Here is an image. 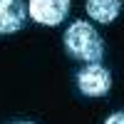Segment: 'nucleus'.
Returning a JSON list of instances; mask_svg holds the SVG:
<instances>
[{"label":"nucleus","mask_w":124,"mask_h":124,"mask_svg":"<svg viewBox=\"0 0 124 124\" xmlns=\"http://www.w3.org/2000/svg\"><path fill=\"white\" fill-rule=\"evenodd\" d=\"M65 50L75 57L87 62H99L104 57V42L94 27H92L87 20H75L67 30H65Z\"/></svg>","instance_id":"1"},{"label":"nucleus","mask_w":124,"mask_h":124,"mask_svg":"<svg viewBox=\"0 0 124 124\" xmlns=\"http://www.w3.org/2000/svg\"><path fill=\"white\" fill-rule=\"evenodd\" d=\"M77 89L85 97H92V99L104 97L112 89V72L102 62H87L77 72Z\"/></svg>","instance_id":"2"},{"label":"nucleus","mask_w":124,"mask_h":124,"mask_svg":"<svg viewBox=\"0 0 124 124\" xmlns=\"http://www.w3.org/2000/svg\"><path fill=\"white\" fill-rule=\"evenodd\" d=\"M70 5H72V0H30L27 3V15L37 25L55 27L67 17Z\"/></svg>","instance_id":"3"},{"label":"nucleus","mask_w":124,"mask_h":124,"mask_svg":"<svg viewBox=\"0 0 124 124\" xmlns=\"http://www.w3.org/2000/svg\"><path fill=\"white\" fill-rule=\"evenodd\" d=\"M25 3L23 0H0V35H13L25 25Z\"/></svg>","instance_id":"4"},{"label":"nucleus","mask_w":124,"mask_h":124,"mask_svg":"<svg viewBox=\"0 0 124 124\" xmlns=\"http://www.w3.org/2000/svg\"><path fill=\"white\" fill-rule=\"evenodd\" d=\"M85 8H87V15L92 20H97L102 25H109L122 13V0H87Z\"/></svg>","instance_id":"5"},{"label":"nucleus","mask_w":124,"mask_h":124,"mask_svg":"<svg viewBox=\"0 0 124 124\" xmlns=\"http://www.w3.org/2000/svg\"><path fill=\"white\" fill-rule=\"evenodd\" d=\"M104 124H124V109H117L104 119Z\"/></svg>","instance_id":"6"},{"label":"nucleus","mask_w":124,"mask_h":124,"mask_svg":"<svg viewBox=\"0 0 124 124\" xmlns=\"http://www.w3.org/2000/svg\"><path fill=\"white\" fill-rule=\"evenodd\" d=\"M13 124H35V122H30V119H17V122H13Z\"/></svg>","instance_id":"7"}]
</instances>
